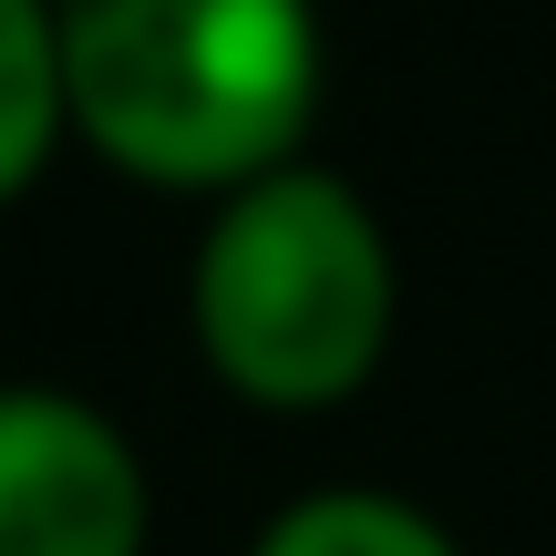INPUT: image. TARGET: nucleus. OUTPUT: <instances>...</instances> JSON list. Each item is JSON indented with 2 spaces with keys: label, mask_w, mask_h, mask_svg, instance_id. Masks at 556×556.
Wrapping results in <instances>:
<instances>
[{
  "label": "nucleus",
  "mask_w": 556,
  "mask_h": 556,
  "mask_svg": "<svg viewBox=\"0 0 556 556\" xmlns=\"http://www.w3.org/2000/svg\"><path fill=\"white\" fill-rule=\"evenodd\" d=\"M52 31L73 135L165 197L278 176L330 73L309 0H52Z\"/></svg>",
  "instance_id": "obj_1"
},
{
  "label": "nucleus",
  "mask_w": 556,
  "mask_h": 556,
  "mask_svg": "<svg viewBox=\"0 0 556 556\" xmlns=\"http://www.w3.org/2000/svg\"><path fill=\"white\" fill-rule=\"evenodd\" d=\"M197 351L258 413H330L392 351V238L319 165L217 197L197 238Z\"/></svg>",
  "instance_id": "obj_2"
},
{
  "label": "nucleus",
  "mask_w": 556,
  "mask_h": 556,
  "mask_svg": "<svg viewBox=\"0 0 556 556\" xmlns=\"http://www.w3.org/2000/svg\"><path fill=\"white\" fill-rule=\"evenodd\" d=\"M144 464L93 402L0 381V556H144Z\"/></svg>",
  "instance_id": "obj_3"
},
{
  "label": "nucleus",
  "mask_w": 556,
  "mask_h": 556,
  "mask_svg": "<svg viewBox=\"0 0 556 556\" xmlns=\"http://www.w3.org/2000/svg\"><path fill=\"white\" fill-rule=\"evenodd\" d=\"M62 31H52V0H0V206L52 165L62 135Z\"/></svg>",
  "instance_id": "obj_4"
},
{
  "label": "nucleus",
  "mask_w": 556,
  "mask_h": 556,
  "mask_svg": "<svg viewBox=\"0 0 556 556\" xmlns=\"http://www.w3.org/2000/svg\"><path fill=\"white\" fill-rule=\"evenodd\" d=\"M248 556H464L422 505L371 495V484H330V495H299L289 516H268V536Z\"/></svg>",
  "instance_id": "obj_5"
}]
</instances>
